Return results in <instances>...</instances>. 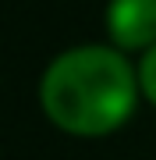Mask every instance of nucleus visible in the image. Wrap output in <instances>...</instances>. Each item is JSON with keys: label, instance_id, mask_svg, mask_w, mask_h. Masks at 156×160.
I'll return each instance as SVG.
<instances>
[{"label": "nucleus", "instance_id": "1", "mask_svg": "<svg viewBox=\"0 0 156 160\" xmlns=\"http://www.w3.org/2000/svg\"><path fill=\"white\" fill-rule=\"evenodd\" d=\"M139 75L110 46H78L46 68L39 100L46 118L71 135H106L135 110Z\"/></svg>", "mask_w": 156, "mask_h": 160}, {"label": "nucleus", "instance_id": "2", "mask_svg": "<svg viewBox=\"0 0 156 160\" xmlns=\"http://www.w3.org/2000/svg\"><path fill=\"white\" fill-rule=\"evenodd\" d=\"M106 29L121 50L156 46V0H114L106 7Z\"/></svg>", "mask_w": 156, "mask_h": 160}, {"label": "nucleus", "instance_id": "3", "mask_svg": "<svg viewBox=\"0 0 156 160\" xmlns=\"http://www.w3.org/2000/svg\"><path fill=\"white\" fill-rule=\"evenodd\" d=\"M139 89L156 103V46L145 50V57H142V64H139Z\"/></svg>", "mask_w": 156, "mask_h": 160}]
</instances>
